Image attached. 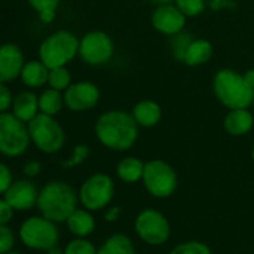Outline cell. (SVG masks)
Listing matches in <instances>:
<instances>
[{"instance_id":"6da1fadb","label":"cell","mask_w":254,"mask_h":254,"mask_svg":"<svg viewBox=\"0 0 254 254\" xmlns=\"http://www.w3.org/2000/svg\"><path fill=\"white\" fill-rule=\"evenodd\" d=\"M95 134L107 149L125 152L137 141L138 124L132 115L124 110H109L97 119Z\"/></svg>"},{"instance_id":"7a4b0ae2","label":"cell","mask_w":254,"mask_h":254,"mask_svg":"<svg viewBox=\"0 0 254 254\" xmlns=\"http://www.w3.org/2000/svg\"><path fill=\"white\" fill-rule=\"evenodd\" d=\"M79 193L65 182L52 180L46 183L37 199V208L40 214L52 222L65 223L68 217L77 210Z\"/></svg>"},{"instance_id":"3957f363","label":"cell","mask_w":254,"mask_h":254,"mask_svg":"<svg viewBox=\"0 0 254 254\" xmlns=\"http://www.w3.org/2000/svg\"><path fill=\"white\" fill-rule=\"evenodd\" d=\"M213 89L219 101L229 110L249 109L253 104L254 89L246 82L244 74L235 70H219L213 80Z\"/></svg>"},{"instance_id":"277c9868","label":"cell","mask_w":254,"mask_h":254,"mask_svg":"<svg viewBox=\"0 0 254 254\" xmlns=\"http://www.w3.org/2000/svg\"><path fill=\"white\" fill-rule=\"evenodd\" d=\"M79 45L80 40L71 31L58 30L42 42L39 58L49 70L64 67L76 57V54H79Z\"/></svg>"},{"instance_id":"5b68a950","label":"cell","mask_w":254,"mask_h":254,"mask_svg":"<svg viewBox=\"0 0 254 254\" xmlns=\"http://www.w3.org/2000/svg\"><path fill=\"white\" fill-rule=\"evenodd\" d=\"M18 235L27 249L37 252H49L57 247L60 241L57 223L43 216H33L24 220L19 226Z\"/></svg>"},{"instance_id":"8992f818","label":"cell","mask_w":254,"mask_h":254,"mask_svg":"<svg viewBox=\"0 0 254 254\" xmlns=\"http://www.w3.org/2000/svg\"><path fill=\"white\" fill-rule=\"evenodd\" d=\"M31 143L28 125L13 113H0V152L7 158L24 155Z\"/></svg>"},{"instance_id":"52a82bcc","label":"cell","mask_w":254,"mask_h":254,"mask_svg":"<svg viewBox=\"0 0 254 254\" xmlns=\"http://www.w3.org/2000/svg\"><path fill=\"white\" fill-rule=\"evenodd\" d=\"M31 143L43 153L52 155L63 149L65 143V134L63 127L54 119V116L39 113L28 124Z\"/></svg>"},{"instance_id":"ba28073f","label":"cell","mask_w":254,"mask_h":254,"mask_svg":"<svg viewBox=\"0 0 254 254\" xmlns=\"http://www.w3.org/2000/svg\"><path fill=\"white\" fill-rule=\"evenodd\" d=\"M141 180L146 190L158 199L171 196L177 190V185H179L176 170L170 164L161 159H153L146 162Z\"/></svg>"},{"instance_id":"9c48e42d","label":"cell","mask_w":254,"mask_h":254,"mask_svg":"<svg viewBox=\"0 0 254 254\" xmlns=\"http://www.w3.org/2000/svg\"><path fill=\"white\" fill-rule=\"evenodd\" d=\"M79 202L89 211L104 210L113 199L115 183L110 176L95 173L89 176L79 189Z\"/></svg>"},{"instance_id":"30bf717a","label":"cell","mask_w":254,"mask_h":254,"mask_svg":"<svg viewBox=\"0 0 254 254\" xmlns=\"http://www.w3.org/2000/svg\"><path fill=\"white\" fill-rule=\"evenodd\" d=\"M134 229L138 238L149 246H162L171 235L168 219L161 211L153 208H146L138 213Z\"/></svg>"},{"instance_id":"8fae6325","label":"cell","mask_w":254,"mask_h":254,"mask_svg":"<svg viewBox=\"0 0 254 254\" xmlns=\"http://www.w3.org/2000/svg\"><path fill=\"white\" fill-rule=\"evenodd\" d=\"M115 45L110 36L104 31H89L86 33L79 45V55L86 64L103 65L113 57Z\"/></svg>"},{"instance_id":"7c38bea8","label":"cell","mask_w":254,"mask_h":254,"mask_svg":"<svg viewBox=\"0 0 254 254\" xmlns=\"http://www.w3.org/2000/svg\"><path fill=\"white\" fill-rule=\"evenodd\" d=\"M100 101V89L88 80L71 83L64 92V104L71 112H86Z\"/></svg>"},{"instance_id":"4fadbf2b","label":"cell","mask_w":254,"mask_h":254,"mask_svg":"<svg viewBox=\"0 0 254 254\" xmlns=\"http://www.w3.org/2000/svg\"><path fill=\"white\" fill-rule=\"evenodd\" d=\"M39 192L40 190L30 179H19L3 193V199L15 211H28L33 207H37Z\"/></svg>"},{"instance_id":"5bb4252c","label":"cell","mask_w":254,"mask_h":254,"mask_svg":"<svg viewBox=\"0 0 254 254\" xmlns=\"http://www.w3.org/2000/svg\"><path fill=\"white\" fill-rule=\"evenodd\" d=\"M186 24V15L173 4H161L152 13V25L162 34L174 36L183 31Z\"/></svg>"},{"instance_id":"9a60e30c","label":"cell","mask_w":254,"mask_h":254,"mask_svg":"<svg viewBox=\"0 0 254 254\" xmlns=\"http://www.w3.org/2000/svg\"><path fill=\"white\" fill-rule=\"evenodd\" d=\"M24 55L13 43H4L0 48V82H9L21 76L24 68Z\"/></svg>"},{"instance_id":"2e32d148","label":"cell","mask_w":254,"mask_h":254,"mask_svg":"<svg viewBox=\"0 0 254 254\" xmlns=\"http://www.w3.org/2000/svg\"><path fill=\"white\" fill-rule=\"evenodd\" d=\"M254 125V118L249 109H234L225 116L223 127L228 134L240 137L252 131Z\"/></svg>"},{"instance_id":"e0dca14e","label":"cell","mask_w":254,"mask_h":254,"mask_svg":"<svg viewBox=\"0 0 254 254\" xmlns=\"http://www.w3.org/2000/svg\"><path fill=\"white\" fill-rule=\"evenodd\" d=\"M39 97L30 91L19 92L13 97L12 103V113L21 119L22 122L28 124L31 119H34L39 115Z\"/></svg>"},{"instance_id":"ac0fdd59","label":"cell","mask_w":254,"mask_h":254,"mask_svg":"<svg viewBox=\"0 0 254 254\" xmlns=\"http://www.w3.org/2000/svg\"><path fill=\"white\" fill-rule=\"evenodd\" d=\"M132 116L138 127L143 128H152L159 124L162 118V110L161 106L156 101L152 100H143L137 103L132 109Z\"/></svg>"},{"instance_id":"d6986e66","label":"cell","mask_w":254,"mask_h":254,"mask_svg":"<svg viewBox=\"0 0 254 254\" xmlns=\"http://www.w3.org/2000/svg\"><path fill=\"white\" fill-rule=\"evenodd\" d=\"M65 225L76 238H88L95 231V219L86 208H77Z\"/></svg>"},{"instance_id":"ffe728a7","label":"cell","mask_w":254,"mask_h":254,"mask_svg":"<svg viewBox=\"0 0 254 254\" xmlns=\"http://www.w3.org/2000/svg\"><path fill=\"white\" fill-rule=\"evenodd\" d=\"M19 77L25 86L40 88L49 80V68L40 60L39 61H28V63H25Z\"/></svg>"},{"instance_id":"44dd1931","label":"cell","mask_w":254,"mask_h":254,"mask_svg":"<svg viewBox=\"0 0 254 254\" xmlns=\"http://www.w3.org/2000/svg\"><path fill=\"white\" fill-rule=\"evenodd\" d=\"M144 167L146 164L141 159L135 156H127L118 164L116 174L124 183H137L143 179Z\"/></svg>"},{"instance_id":"7402d4cb","label":"cell","mask_w":254,"mask_h":254,"mask_svg":"<svg viewBox=\"0 0 254 254\" xmlns=\"http://www.w3.org/2000/svg\"><path fill=\"white\" fill-rule=\"evenodd\" d=\"M211 55H213V45L205 39H195L189 45L183 63L190 67L202 65V64L208 63Z\"/></svg>"},{"instance_id":"603a6c76","label":"cell","mask_w":254,"mask_h":254,"mask_svg":"<svg viewBox=\"0 0 254 254\" xmlns=\"http://www.w3.org/2000/svg\"><path fill=\"white\" fill-rule=\"evenodd\" d=\"M97 254H137V252L132 241L127 235L115 234L101 244Z\"/></svg>"},{"instance_id":"cb8c5ba5","label":"cell","mask_w":254,"mask_h":254,"mask_svg":"<svg viewBox=\"0 0 254 254\" xmlns=\"http://www.w3.org/2000/svg\"><path fill=\"white\" fill-rule=\"evenodd\" d=\"M64 106V95L61 94V91H57L54 88H49L46 91H43L39 97V109L40 113L49 115V116H55L61 112Z\"/></svg>"},{"instance_id":"d4e9b609","label":"cell","mask_w":254,"mask_h":254,"mask_svg":"<svg viewBox=\"0 0 254 254\" xmlns=\"http://www.w3.org/2000/svg\"><path fill=\"white\" fill-rule=\"evenodd\" d=\"M27 1L30 3V6L34 10H37L42 22L48 24L55 19V13H57L60 0H27Z\"/></svg>"},{"instance_id":"484cf974","label":"cell","mask_w":254,"mask_h":254,"mask_svg":"<svg viewBox=\"0 0 254 254\" xmlns=\"http://www.w3.org/2000/svg\"><path fill=\"white\" fill-rule=\"evenodd\" d=\"M49 86L57 91H64L71 85V76L70 71L65 67H57L49 70Z\"/></svg>"},{"instance_id":"4316f807","label":"cell","mask_w":254,"mask_h":254,"mask_svg":"<svg viewBox=\"0 0 254 254\" xmlns=\"http://www.w3.org/2000/svg\"><path fill=\"white\" fill-rule=\"evenodd\" d=\"M192 43V37L189 33H177L173 36L171 39V51H173V55L177 61H185V55H186V51L189 48V45Z\"/></svg>"},{"instance_id":"83f0119b","label":"cell","mask_w":254,"mask_h":254,"mask_svg":"<svg viewBox=\"0 0 254 254\" xmlns=\"http://www.w3.org/2000/svg\"><path fill=\"white\" fill-rule=\"evenodd\" d=\"M95 246L86 238H74L67 243L64 254H97Z\"/></svg>"},{"instance_id":"f1b7e54d","label":"cell","mask_w":254,"mask_h":254,"mask_svg":"<svg viewBox=\"0 0 254 254\" xmlns=\"http://www.w3.org/2000/svg\"><path fill=\"white\" fill-rule=\"evenodd\" d=\"M170 254H213L211 249L201 241H186L176 246Z\"/></svg>"},{"instance_id":"f546056e","label":"cell","mask_w":254,"mask_h":254,"mask_svg":"<svg viewBox=\"0 0 254 254\" xmlns=\"http://www.w3.org/2000/svg\"><path fill=\"white\" fill-rule=\"evenodd\" d=\"M88 156H89V147H88L86 144H77V146L73 149L71 156H70L67 161H64L61 165H63L64 168H73V167H77V165H80L82 162H85V161L88 159Z\"/></svg>"},{"instance_id":"4dcf8cb0","label":"cell","mask_w":254,"mask_h":254,"mask_svg":"<svg viewBox=\"0 0 254 254\" xmlns=\"http://www.w3.org/2000/svg\"><path fill=\"white\" fill-rule=\"evenodd\" d=\"M176 6L186 15V16H196L199 15L205 4L204 0H176Z\"/></svg>"},{"instance_id":"1f68e13d","label":"cell","mask_w":254,"mask_h":254,"mask_svg":"<svg viewBox=\"0 0 254 254\" xmlns=\"http://www.w3.org/2000/svg\"><path fill=\"white\" fill-rule=\"evenodd\" d=\"M15 246L13 231L7 225H0V253L6 254L12 252Z\"/></svg>"},{"instance_id":"d6a6232c","label":"cell","mask_w":254,"mask_h":254,"mask_svg":"<svg viewBox=\"0 0 254 254\" xmlns=\"http://www.w3.org/2000/svg\"><path fill=\"white\" fill-rule=\"evenodd\" d=\"M13 98H12V92L10 89L6 86L4 82L0 83V112H7V109L12 106Z\"/></svg>"},{"instance_id":"836d02e7","label":"cell","mask_w":254,"mask_h":254,"mask_svg":"<svg viewBox=\"0 0 254 254\" xmlns=\"http://www.w3.org/2000/svg\"><path fill=\"white\" fill-rule=\"evenodd\" d=\"M12 183H13V180H12V173H10L9 167L6 164H0V192H1V195L10 188Z\"/></svg>"},{"instance_id":"e575fe53","label":"cell","mask_w":254,"mask_h":254,"mask_svg":"<svg viewBox=\"0 0 254 254\" xmlns=\"http://www.w3.org/2000/svg\"><path fill=\"white\" fill-rule=\"evenodd\" d=\"M13 211L15 210L4 199H1L0 201V225H7L13 217Z\"/></svg>"},{"instance_id":"d590c367","label":"cell","mask_w":254,"mask_h":254,"mask_svg":"<svg viewBox=\"0 0 254 254\" xmlns=\"http://www.w3.org/2000/svg\"><path fill=\"white\" fill-rule=\"evenodd\" d=\"M22 171H24V174H25L28 179H33V177H36V176L40 174V171H42V164H40L39 161H28V162L24 164Z\"/></svg>"},{"instance_id":"8d00e7d4","label":"cell","mask_w":254,"mask_h":254,"mask_svg":"<svg viewBox=\"0 0 254 254\" xmlns=\"http://www.w3.org/2000/svg\"><path fill=\"white\" fill-rule=\"evenodd\" d=\"M119 213H121V210H119L118 207L110 208V210L107 211V214H106V220H109V222H115V220L118 219Z\"/></svg>"},{"instance_id":"74e56055","label":"cell","mask_w":254,"mask_h":254,"mask_svg":"<svg viewBox=\"0 0 254 254\" xmlns=\"http://www.w3.org/2000/svg\"><path fill=\"white\" fill-rule=\"evenodd\" d=\"M244 79H246V82L254 89V70H247L244 73Z\"/></svg>"},{"instance_id":"f35d334b","label":"cell","mask_w":254,"mask_h":254,"mask_svg":"<svg viewBox=\"0 0 254 254\" xmlns=\"http://www.w3.org/2000/svg\"><path fill=\"white\" fill-rule=\"evenodd\" d=\"M48 254H64V250H60V249H58V246H57V247L51 249V250L48 252Z\"/></svg>"},{"instance_id":"ab89813d","label":"cell","mask_w":254,"mask_h":254,"mask_svg":"<svg viewBox=\"0 0 254 254\" xmlns=\"http://www.w3.org/2000/svg\"><path fill=\"white\" fill-rule=\"evenodd\" d=\"M152 1H155V3H159V4H168V3H171V1H176V0H152Z\"/></svg>"},{"instance_id":"60d3db41","label":"cell","mask_w":254,"mask_h":254,"mask_svg":"<svg viewBox=\"0 0 254 254\" xmlns=\"http://www.w3.org/2000/svg\"><path fill=\"white\" fill-rule=\"evenodd\" d=\"M6 254H21V253H18V252H9V253H6Z\"/></svg>"},{"instance_id":"b9f144b4","label":"cell","mask_w":254,"mask_h":254,"mask_svg":"<svg viewBox=\"0 0 254 254\" xmlns=\"http://www.w3.org/2000/svg\"><path fill=\"white\" fill-rule=\"evenodd\" d=\"M252 158H253V161H254V146H253V150H252Z\"/></svg>"},{"instance_id":"7bdbcfd3","label":"cell","mask_w":254,"mask_h":254,"mask_svg":"<svg viewBox=\"0 0 254 254\" xmlns=\"http://www.w3.org/2000/svg\"><path fill=\"white\" fill-rule=\"evenodd\" d=\"M253 106H254V100H253Z\"/></svg>"}]
</instances>
